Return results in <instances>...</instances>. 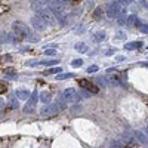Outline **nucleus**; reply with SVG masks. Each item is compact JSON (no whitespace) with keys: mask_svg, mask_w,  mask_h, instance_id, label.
<instances>
[{"mask_svg":"<svg viewBox=\"0 0 148 148\" xmlns=\"http://www.w3.org/2000/svg\"><path fill=\"white\" fill-rule=\"evenodd\" d=\"M141 46H142L141 42H132V43H126L125 45V49H126V51H135V49H138Z\"/></svg>","mask_w":148,"mask_h":148,"instance_id":"obj_14","label":"nucleus"},{"mask_svg":"<svg viewBox=\"0 0 148 148\" xmlns=\"http://www.w3.org/2000/svg\"><path fill=\"white\" fill-rule=\"evenodd\" d=\"M127 2H129V3H132V2H133V0H127Z\"/></svg>","mask_w":148,"mask_h":148,"instance_id":"obj_40","label":"nucleus"},{"mask_svg":"<svg viewBox=\"0 0 148 148\" xmlns=\"http://www.w3.org/2000/svg\"><path fill=\"white\" fill-rule=\"evenodd\" d=\"M58 111H59V108H58V104L56 102H53V104H46V107H43L42 108V111H40V116L42 117H51V116H55V114H58Z\"/></svg>","mask_w":148,"mask_h":148,"instance_id":"obj_4","label":"nucleus"},{"mask_svg":"<svg viewBox=\"0 0 148 148\" xmlns=\"http://www.w3.org/2000/svg\"><path fill=\"white\" fill-rule=\"evenodd\" d=\"M79 84L82 86V89L88 90L89 93H98L99 92V88H98V86H95L92 82L86 80V79H79Z\"/></svg>","mask_w":148,"mask_h":148,"instance_id":"obj_5","label":"nucleus"},{"mask_svg":"<svg viewBox=\"0 0 148 148\" xmlns=\"http://www.w3.org/2000/svg\"><path fill=\"white\" fill-rule=\"evenodd\" d=\"M141 3H142V6H144V8H147V0H142Z\"/></svg>","mask_w":148,"mask_h":148,"instance_id":"obj_37","label":"nucleus"},{"mask_svg":"<svg viewBox=\"0 0 148 148\" xmlns=\"http://www.w3.org/2000/svg\"><path fill=\"white\" fill-rule=\"evenodd\" d=\"M125 74L121 73H117L114 68L111 70H107V80L111 83V84H121V82L125 80Z\"/></svg>","mask_w":148,"mask_h":148,"instance_id":"obj_2","label":"nucleus"},{"mask_svg":"<svg viewBox=\"0 0 148 148\" xmlns=\"http://www.w3.org/2000/svg\"><path fill=\"white\" fill-rule=\"evenodd\" d=\"M126 25H127V27H136V25H139L138 16H136V15H129V18H127V21H126Z\"/></svg>","mask_w":148,"mask_h":148,"instance_id":"obj_10","label":"nucleus"},{"mask_svg":"<svg viewBox=\"0 0 148 148\" xmlns=\"http://www.w3.org/2000/svg\"><path fill=\"white\" fill-rule=\"evenodd\" d=\"M125 148H132V147H129V145H126V147H125Z\"/></svg>","mask_w":148,"mask_h":148,"instance_id":"obj_39","label":"nucleus"},{"mask_svg":"<svg viewBox=\"0 0 148 148\" xmlns=\"http://www.w3.org/2000/svg\"><path fill=\"white\" fill-rule=\"evenodd\" d=\"M12 30H14V34L16 37H19V39H28L30 34H31V30L30 27H27V24H24L21 21H15L14 24H12Z\"/></svg>","mask_w":148,"mask_h":148,"instance_id":"obj_1","label":"nucleus"},{"mask_svg":"<svg viewBox=\"0 0 148 148\" xmlns=\"http://www.w3.org/2000/svg\"><path fill=\"white\" fill-rule=\"evenodd\" d=\"M31 25H33V27H34L37 31H43V30H46V27H47L46 24H45V22H43V21H42L39 16H37V15L31 18Z\"/></svg>","mask_w":148,"mask_h":148,"instance_id":"obj_8","label":"nucleus"},{"mask_svg":"<svg viewBox=\"0 0 148 148\" xmlns=\"http://www.w3.org/2000/svg\"><path fill=\"white\" fill-rule=\"evenodd\" d=\"M116 59H117V62H123V61H125L126 58H125V56H123V55H119V56H117Z\"/></svg>","mask_w":148,"mask_h":148,"instance_id":"obj_30","label":"nucleus"},{"mask_svg":"<svg viewBox=\"0 0 148 148\" xmlns=\"http://www.w3.org/2000/svg\"><path fill=\"white\" fill-rule=\"evenodd\" d=\"M3 108H5V99L0 98V110H3Z\"/></svg>","mask_w":148,"mask_h":148,"instance_id":"obj_31","label":"nucleus"},{"mask_svg":"<svg viewBox=\"0 0 148 148\" xmlns=\"http://www.w3.org/2000/svg\"><path fill=\"white\" fill-rule=\"evenodd\" d=\"M74 74L73 73H64V74H58L56 80H67V79H73Z\"/></svg>","mask_w":148,"mask_h":148,"instance_id":"obj_16","label":"nucleus"},{"mask_svg":"<svg viewBox=\"0 0 148 148\" xmlns=\"http://www.w3.org/2000/svg\"><path fill=\"white\" fill-rule=\"evenodd\" d=\"M116 39H117V40H125V39H126V34L123 33V31H117V33H116Z\"/></svg>","mask_w":148,"mask_h":148,"instance_id":"obj_21","label":"nucleus"},{"mask_svg":"<svg viewBox=\"0 0 148 148\" xmlns=\"http://www.w3.org/2000/svg\"><path fill=\"white\" fill-rule=\"evenodd\" d=\"M98 71V65H90L88 68V73H96Z\"/></svg>","mask_w":148,"mask_h":148,"instance_id":"obj_28","label":"nucleus"},{"mask_svg":"<svg viewBox=\"0 0 148 148\" xmlns=\"http://www.w3.org/2000/svg\"><path fill=\"white\" fill-rule=\"evenodd\" d=\"M45 53L47 56H53V55H56V51H55V49H47V51H45Z\"/></svg>","mask_w":148,"mask_h":148,"instance_id":"obj_26","label":"nucleus"},{"mask_svg":"<svg viewBox=\"0 0 148 148\" xmlns=\"http://www.w3.org/2000/svg\"><path fill=\"white\" fill-rule=\"evenodd\" d=\"M105 37H107L105 31H98V33L93 36V42H96V43H101V42H104V40H105Z\"/></svg>","mask_w":148,"mask_h":148,"instance_id":"obj_13","label":"nucleus"},{"mask_svg":"<svg viewBox=\"0 0 148 148\" xmlns=\"http://www.w3.org/2000/svg\"><path fill=\"white\" fill-rule=\"evenodd\" d=\"M27 65L28 67H37V65H40V61H28Z\"/></svg>","mask_w":148,"mask_h":148,"instance_id":"obj_25","label":"nucleus"},{"mask_svg":"<svg viewBox=\"0 0 148 148\" xmlns=\"http://www.w3.org/2000/svg\"><path fill=\"white\" fill-rule=\"evenodd\" d=\"M15 95H16V98L18 99H22V101H27L28 98H30V92L28 90H25V89H18L16 92H15Z\"/></svg>","mask_w":148,"mask_h":148,"instance_id":"obj_9","label":"nucleus"},{"mask_svg":"<svg viewBox=\"0 0 148 148\" xmlns=\"http://www.w3.org/2000/svg\"><path fill=\"white\" fill-rule=\"evenodd\" d=\"M59 62L58 59H46V61H40V65H46V67H52V65H56Z\"/></svg>","mask_w":148,"mask_h":148,"instance_id":"obj_15","label":"nucleus"},{"mask_svg":"<svg viewBox=\"0 0 148 148\" xmlns=\"http://www.w3.org/2000/svg\"><path fill=\"white\" fill-rule=\"evenodd\" d=\"M120 3L119 2H113V3H108V8H107V16L108 18H116L117 15H120Z\"/></svg>","mask_w":148,"mask_h":148,"instance_id":"obj_6","label":"nucleus"},{"mask_svg":"<svg viewBox=\"0 0 148 148\" xmlns=\"http://www.w3.org/2000/svg\"><path fill=\"white\" fill-rule=\"evenodd\" d=\"M61 71H62V70H61V68H49V70H46L43 74H45V76H51V74H55V73H61Z\"/></svg>","mask_w":148,"mask_h":148,"instance_id":"obj_17","label":"nucleus"},{"mask_svg":"<svg viewBox=\"0 0 148 148\" xmlns=\"http://www.w3.org/2000/svg\"><path fill=\"white\" fill-rule=\"evenodd\" d=\"M71 65H73L74 68H79V67L83 65V61H82V59H73V61H71Z\"/></svg>","mask_w":148,"mask_h":148,"instance_id":"obj_19","label":"nucleus"},{"mask_svg":"<svg viewBox=\"0 0 148 148\" xmlns=\"http://www.w3.org/2000/svg\"><path fill=\"white\" fill-rule=\"evenodd\" d=\"M79 98H80V95L74 90V88H68V89H65L64 90V93H62V99L67 102V101H79Z\"/></svg>","mask_w":148,"mask_h":148,"instance_id":"obj_7","label":"nucleus"},{"mask_svg":"<svg viewBox=\"0 0 148 148\" xmlns=\"http://www.w3.org/2000/svg\"><path fill=\"white\" fill-rule=\"evenodd\" d=\"M101 16H102V9L101 8H96L93 10V18L95 19H101Z\"/></svg>","mask_w":148,"mask_h":148,"instance_id":"obj_18","label":"nucleus"},{"mask_svg":"<svg viewBox=\"0 0 148 148\" xmlns=\"http://www.w3.org/2000/svg\"><path fill=\"white\" fill-rule=\"evenodd\" d=\"M113 53H114V51H113V49H110V51H108V52H107L105 55H107V56H111V55H113Z\"/></svg>","mask_w":148,"mask_h":148,"instance_id":"obj_35","label":"nucleus"},{"mask_svg":"<svg viewBox=\"0 0 148 148\" xmlns=\"http://www.w3.org/2000/svg\"><path fill=\"white\" fill-rule=\"evenodd\" d=\"M71 3H77V2H80V0H70Z\"/></svg>","mask_w":148,"mask_h":148,"instance_id":"obj_38","label":"nucleus"},{"mask_svg":"<svg viewBox=\"0 0 148 148\" xmlns=\"http://www.w3.org/2000/svg\"><path fill=\"white\" fill-rule=\"evenodd\" d=\"M6 39H8V36H6L5 33H0V45H2V43H6V42H8Z\"/></svg>","mask_w":148,"mask_h":148,"instance_id":"obj_27","label":"nucleus"},{"mask_svg":"<svg viewBox=\"0 0 148 148\" xmlns=\"http://www.w3.org/2000/svg\"><path fill=\"white\" fill-rule=\"evenodd\" d=\"M8 90V84L3 83V82H0V93H5Z\"/></svg>","mask_w":148,"mask_h":148,"instance_id":"obj_23","label":"nucleus"},{"mask_svg":"<svg viewBox=\"0 0 148 148\" xmlns=\"http://www.w3.org/2000/svg\"><path fill=\"white\" fill-rule=\"evenodd\" d=\"M51 99H52L51 92L45 90V92H42V93H40V101H42L43 104H49V102H51Z\"/></svg>","mask_w":148,"mask_h":148,"instance_id":"obj_12","label":"nucleus"},{"mask_svg":"<svg viewBox=\"0 0 148 148\" xmlns=\"http://www.w3.org/2000/svg\"><path fill=\"white\" fill-rule=\"evenodd\" d=\"M119 2H120L123 6H127V5H129V2H127V0H119Z\"/></svg>","mask_w":148,"mask_h":148,"instance_id":"obj_34","label":"nucleus"},{"mask_svg":"<svg viewBox=\"0 0 148 148\" xmlns=\"http://www.w3.org/2000/svg\"><path fill=\"white\" fill-rule=\"evenodd\" d=\"M135 135H136V138H138L142 144H145V142H147V136H144V135H142L141 132H135Z\"/></svg>","mask_w":148,"mask_h":148,"instance_id":"obj_20","label":"nucleus"},{"mask_svg":"<svg viewBox=\"0 0 148 148\" xmlns=\"http://www.w3.org/2000/svg\"><path fill=\"white\" fill-rule=\"evenodd\" d=\"M37 99H39V93H37V90H34L31 95H30V98L27 99V104H25V107H24V111L25 113H33V111L36 110V104H37Z\"/></svg>","mask_w":148,"mask_h":148,"instance_id":"obj_3","label":"nucleus"},{"mask_svg":"<svg viewBox=\"0 0 148 148\" xmlns=\"http://www.w3.org/2000/svg\"><path fill=\"white\" fill-rule=\"evenodd\" d=\"M74 49H76L77 52H80V53H86V52L89 51V46L86 45V43H83V42H79V43L74 45Z\"/></svg>","mask_w":148,"mask_h":148,"instance_id":"obj_11","label":"nucleus"},{"mask_svg":"<svg viewBox=\"0 0 148 148\" xmlns=\"http://www.w3.org/2000/svg\"><path fill=\"white\" fill-rule=\"evenodd\" d=\"M119 24L123 25V24H126V16H125V12L121 14V16H119Z\"/></svg>","mask_w":148,"mask_h":148,"instance_id":"obj_24","label":"nucleus"},{"mask_svg":"<svg viewBox=\"0 0 148 148\" xmlns=\"http://www.w3.org/2000/svg\"><path fill=\"white\" fill-rule=\"evenodd\" d=\"M6 61H10V56H9V55H5V56H2V58H0V64L6 62Z\"/></svg>","mask_w":148,"mask_h":148,"instance_id":"obj_29","label":"nucleus"},{"mask_svg":"<svg viewBox=\"0 0 148 148\" xmlns=\"http://www.w3.org/2000/svg\"><path fill=\"white\" fill-rule=\"evenodd\" d=\"M96 82L99 83L101 86H105V83H104V79H101V77H99V79H96Z\"/></svg>","mask_w":148,"mask_h":148,"instance_id":"obj_33","label":"nucleus"},{"mask_svg":"<svg viewBox=\"0 0 148 148\" xmlns=\"http://www.w3.org/2000/svg\"><path fill=\"white\" fill-rule=\"evenodd\" d=\"M141 31L147 34V31H148V28H147V24H145V25H141Z\"/></svg>","mask_w":148,"mask_h":148,"instance_id":"obj_32","label":"nucleus"},{"mask_svg":"<svg viewBox=\"0 0 148 148\" xmlns=\"http://www.w3.org/2000/svg\"><path fill=\"white\" fill-rule=\"evenodd\" d=\"M5 73H15V70H14V68H6Z\"/></svg>","mask_w":148,"mask_h":148,"instance_id":"obj_36","label":"nucleus"},{"mask_svg":"<svg viewBox=\"0 0 148 148\" xmlns=\"http://www.w3.org/2000/svg\"><path fill=\"white\" fill-rule=\"evenodd\" d=\"M9 108H10V110H14V108H18V101L15 99V98H12V99H10Z\"/></svg>","mask_w":148,"mask_h":148,"instance_id":"obj_22","label":"nucleus"}]
</instances>
